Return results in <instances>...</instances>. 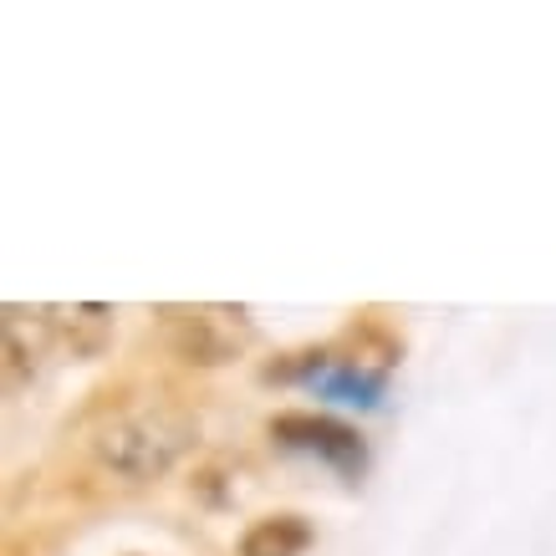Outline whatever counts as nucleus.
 I'll use <instances>...</instances> for the list:
<instances>
[{
  "instance_id": "7",
  "label": "nucleus",
  "mask_w": 556,
  "mask_h": 556,
  "mask_svg": "<svg viewBox=\"0 0 556 556\" xmlns=\"http://www.w3.org/2000/svg\"><path fill=\"white\" fill-rule=\"evenodd\" d=\"M317 541V526L302 510H276L245 526V536L236 541V556H306Z\"/></svg>"
},
{
  "instance_id": "6",
  "label": "nucleus",
  "mask_w": 556,
  "mask_h": 556,
  "mask_svg": "<svg viewBox=\"0 0 556 556\" xmlns=\"http://www.w3.org/2000/svg\"><path fill=\"white\" fill-rule=\"evenodd\" d=\"M51 342L77 363H92L113 348V306H47Z\"/></svg>"
},
{
  "instance_id": "5",
  "label": "nucleus",
  "mask_w": 556,
  "mask_h": 556,
  "mask_svg": "<svg viewBox=\"0 0 556 556\" xmlns=\"http://www.w3.org/2000/svg\"><path fill=\"white\" fill-rule=\"evenodd\" d=\"M332 357H338V363H357V368H372V372H388L404 357V338H399V327L388 321V312L368 306V312H353L348 332L332 342Z\"/></svg>"
},
{
  "instance_id": "1",
  "label": "nucleus",
  "mask_w": 556,
  "mask_h": 556,
  "mask_svg": "<svg viewBox=\"0 0 556 556\" xmlns=\"http://www.w3.org/2000/svg\"><path fill=\"white\" fill-rule=\"evenodd\" d=\"M108 399H113V388H108ZM194 439H200L194 414L169 399H138V404L113 399V408L87 434V455L102 475H113L123 485H149L194 450Z\"/></svg>"
},
{
  "instance_id": "9",
  "label": "nucleus",
  "mask_w": 556,
  "mask_h": 556,
  "mask_svg": "<svg viewBox=\"0 0 556 556\" xmlns=\"http://www.w3.org/2000/svg\"><path fill=\"white\" fill-rule=\"evenodd\" d=\"M332 368V348H296V353L270 357L261 368V383H317Z\"/></svg>"
},
{
  "instance_id": "8",
  "label": "nucleus",
  "mask_w": 556,
  "mask_h": 556,
  "mask_svg": "<svg viewBox=\"0 0 556 556\" xmlns=\"http://www.w3.org/2000/svg\"><path fill=\"white\" fill-rule=\"evenodd\" d=\"M383 383H388V372H372V368H357V363H338L332 357V368L321 372L312 388H317L321 399H338V404L378 408L383 404Z\"/></svg>"
},
{
  "instance_id": "4",
  "label": "nucleus",
  "mask_w": 556,
  "mask_h": 556,
  "mask_svg": "<svg viewBox=\"0 0 556 556\" xmlns=\"http://www.w3.org/2000/svg\"><path fill=\"white\" fill-rule=\"evenodd\" d=\"M51 342V317L47 306L31 312V306H5L0 317V353H5V393H21L26 383H36L41 372V353Z\"/></svg>"
},
{
  "instance_id": "2",
  "label": "nucleus",
  "mask_w": 556,
  "mask_h": 556,
  "mask_svg": "<svg viewBox=\"0 0 556 556\" xmlns=\"http://www.w3.org/2000/svg\"><path fill=\"white\" fill-rule=\"evenodd\" d=\"M153 332L164 342V353L179 357L185 368H225L255 338L245 306H185V302L153 306Z\"/></svg>"
},
{
  "instance_id": "10",
  "label": "nucleus",
  "mask_w": 556,
  "mask_h": 556,
  "mask_svg": "<svg viewBox=\"0 0 556 556\" xmlns=\"http://www.w3.org/2000/svg\"><path fill=\"white\" fill-rule=\"evenodd\" d=\"M5 556H41L26 536H5Z\"/></svg>"
},
{
  "instance_id": "3",
  "label": "nucleus",
  "mask_w": 556,
  "mask_h": 556,
  "mask_svg": "<svg viewBox=\"0 0 556 556\" xmlns=\"http://www.w3.org/2000/svg\"><path fill=\"white\" fill-rule=\"evenodd\" d=\"M266 434L291 450V455H312L338 475H363L368 470V444L353 424L332 419V414H312V408H281L266 419Z\"/></svg>"
}]
</instances>
